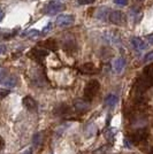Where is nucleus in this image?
Segmentation results:
<instances>
[{"mask_svg":"<svg viewBox=\"0 0 153 154\" xmlns=\"http://www.w3.org/2000/svg\"><path fill=\"white\" fill-rule=\"evenodd\" d=\"M99 90H100V83L96 79H91L84 88V98L89 101L92 100L98 94Z\"/></svg>","mask_w":153,"mask_h":154,"instance_id":"obj_1","label":"nucleus"},{"mask_svg":"<svg viewBox=\"0 0 153 154\" xmlns=\"http://www.w3.org/2000/svg\"><path fill=\"white\" fill-rule=\"evenodd\" d=\"M126 21H127V16L121 11H112L108 16V22L116 26H124Z\"/></svg>","mask_w":153,"mask_h":154,"instance_id":"obj_2","label":"nucleus"},{"mask_svg":"<svg viewBox=\"0 0 153 154\" xmlns=\"http://www.w3.org/2000/svg\"><path fill=\"white\" fill-rule=\"evenodd\" d=\"M64 9H66L64 4H62L61 1L54 0V1H50V2L46 5V7H45V13L48 14V15H53V14L64 12Z\"/></svg>","mask_w":153,"mask_h":154,"instance_id":"obj_3","label":"nucleus"},{"mask_svg":"<svg viewBox=\"0 0 153 154\" xmlns=\"http://www.w3.org/2000/svg\"><path fill=\"white\" fill-rule=\"evenodd\" d=\"M74 16L73 15H67V14H64V15H60L58 16L57 20H55V23H57L58 26H61V28H64V26H69L74 23Z\"/></svg>","mask_w":153,"mask_h":154,"instance_id":"obj_4","label":"nucleus"},{"mask_svg":"<svg viewBox=\"0 0 153 154\" xmlns=\"http://www.w3.org/2000/svg\"><path fill=\"white\" fill-rule=\"evenodd\" d=\"M131 45H133V47H134L138 53H140L142 51H144L147 46H148L146 44V42L143 40L142 38H139V37H134V38L131 39Z\"/></svg>","mask_w":153,"mask_h":154,"instance_id":"obj_5","label":"nucleus"},{"mask_svg":"<svg viewBox=\"0 0 153 154\" xmlns=\"http://www.w3.org/2000/svg\"><path fill=\"white\" fill-rule=\"evenodd\" d=\"M22 103H23V106H24L27 109H29V110H36V109H37V103H36V100L30 96L24 97V98L22 99Z\"/></svg>","mask_w":153,"mask_h":154,"instance_id":"obj_6","label":"nucleus"},{"mask_svg":"<svg viewBox=\"0 0 153 154\" xmlns=\"http://www.w3.org/2000/svg\"><path fill=\"white\" fill-rule=\"evenodd\" d=\"M126 67V60L123 58H117L114 60L113 62V70L116 72V74H121L123 69Z\"/></svg>","mask_w":153,"mask_h":154,"instance_id":"obj_7","label":"nucleus"},{"mask_svg":"<svg viewBox=\"0 0 153 154\" xmlns=\"http://www.w3.org/2000/svg\"><path fill=\"white\" fill-rule=\"evenodd\" d=\"M111 9L107 8V7H100L98 11H97V14H96V17L99 20H101V21H108V16L109 14H111Z\"/></svg>","mask_w":153,"mask_h":154,"instance_id":"obj_8","label":"nucleus"},{"mask_svg":"<svg viewBox=\"0 0 153 154\" xmlns=\"http://www.w3.org/2000/svg\"><path fill=\"white\" fill-rule=\"evenodd\" d=\"M74 108L77 113H85L89 109V103L85 100H76L74 103Z\"/></svg>","mask_w":153,"mask_h":154,"instance_id":"obj_9","label":"nucleus"},{"mask_svg":"<svg viewBox=\"0 0 153 154\" xmlns=\"http://www.w3.org/2000/svg\"><path fill=\"white\" fill-rule=\"evenodd\" d=\"M31 54L38 60H43L45 57L48 55V51L47 50H42V48H33L31 51Z\"/></svg>","mask_w":153,"mask_h":154,"instance_id":"obj_10","label":"nucleus"},{"mask_svg":"<svg viewBox=\"0 0 153 154\" xmlns=\"http://www.w3.org/2000/svg\"><path fill=\"white\" fill-rule=\"evenodd\" d=\"M81 70L84 74H96L97 72V68L96 66L91 62H88V63H84L82 67H81Z\"/></svg>","mask_w":153,"mask_h":154,"instance_id":"obj_11","label":"nucleus"},{"mask_svg":"<svg viewBox=\"0 0 153 154\" xmlns=\"http://www.w3.org/2000/svg\"><path fill=\"white\" fill-rule=\"evenodd\" d=\"M39 36H40V32L37 29H30V30H27L26 32L22 33V37H26L29 39H36Z\"/></svg>","mask_w":153,"mask_h":154,"instance_id":"obj_12","label":"nucleus"},{"mask_svg":"<svg viewBox=\"0 0 153 154\" xmlns=\"http://www.w3.org/2000/svg\"><path fill=\"white\" fill-rule=\"evenodd\" d=\"M119 101V98L115 94H108V96L105 98V105L107 107H114L115 105Z\"/></svg>","mask_w":153,"mask_h":154,"instance_id":"obj_13","label":"nucleus"},{"mask_svg":"<svg viewBox=\"0 0 153 154\" xmlns=\"http://www.w3.org/2000/svg\"><path fill=\"white\" fill-rule=\"evenodd\" d=\"M16 83H17V78L14 75H8V77L2 82V85H5L7 88H14Z\"/></svg>","mask_w":153,"mask_h":154,"instance_id":"obj_14","label":"nucleus"},{"mask_svg":"<svg viewBox=\"0 0 153 154\" xmlns=\"http://www.w3.org/2000/svg\"><path fill=\"white\" fill-rule=\"evenodd\" d=\"M43 45L45 46V48L48 51V50H51V51H57L58 50V44L57 42L54 40V39H47V40H45L44 43H43Z\"/></svg>","mask_w":153,"mask_h":154,"instance_id":"obj_15","label":"nucleus"},{"mask_svg":"<svg viewBox=\"0 0 153 154\" xmlns=\"http://www.w3.org/2000/svg\"><path fill=\"white\" fill-rule=\"evenodd\" d=\"M42 141H43V135L42 134H36L33 136V145L36 147H38L42 145Z\"/></svg>","mask_w":153,"mask_h":154,"instance_id":"obj_16","label":"nucleus"},{"mask_svg":"<svg viewBox=\"0 0 153 154\" xmlns=\"http://www.w3.org/2000/svg\"><path fill=\"white\" fill-rule=\"evenodd\" d=\"M8 77V72L4 67H0V84H2V82Z\"/></svg>","mask_w":153,"mask_h":154,"instance_id":"obj_17","label":"nucleus"},{"mask_svg":"<svg viewBox=\"0 0 153 154\" xmlns=\"http://www.w3.org/2000/svg\"><path fill=\"white\" fill-rule=\"evenodd\" d=\"M115 134H116V130L115 129H109L108 131H107V134H106V137H107V139H108V141H113V139H114L115 137Z\"/></svg>","mask_w":153,"mask_h":154,"instance_id":"obj_18","label":"nucleus"},{"mask_svg":"<svg viewBox=\"0 0 153 154\" xmlns=\"http://www.w3.org/2000/svg\"><path fill=\"white\" fill-rule=\"evenodd\" d=\"M130 15L134 17L135 21H138V20H137V15H140V9L137 8V7H133V8L130 9Z\"/></svg>","mask_w":153,"mask_h":154,"instance_id":"obj_19","label":"nucleus"},{"mask_svg":"<svg viewBox=\"0 0 153 154\" xmlns=\"http://www.w3.org/2000/svg\"><path fill=\"white\" fill-rule=\"evenodd\" d=\"M52 26H53V23H52V22H50V23H48V24H47V26L43 29V31L40 32V36H45V35H47V33L50 32V30L52 29Z\"/></svg>","mask_w":153,"mask_h":154,"instance_id":"obj_20","label":"nucleus"},{"mask_svg":"<svg viewBox=\"0 0 153 154\" xmlns=\"http://www.w3.org/2000/svg\"><path fill=\"white\" fill-rule=\"evenodd\" d=\"M11 93V91L7 90V89H0V99H4L6 98L8 94Z\"/></svg>","mask_w":153,"mask_h":154,"instance_id":"obj_21","label":"nucleus"},{"mask_svg":"<svg viewBox=\"0 0 153 154\" xmlns=\"http://www.w3.org/2000/svg\"><path fill=\"white\" fill-rule=\"evenodd\" d=\"M95 2V0H77V4L78 5H89Z\"/></svg>","mask_w":153,"mask_h":154,"instance_id":"obj_22","label":"nucleus"},{"mask_svg":"<svg viewBox=\"0 0 153 154\" xmlns=\"http://www.w3.org/2000/svg\"><path fill=\"white\" fill-rule=\"evenodd\" d=\"M153 60V51L150 52L148 54L145 55V58H144V62H150V61H152Z\"/></svg>","mask_w":153,"mask_h":154,"instance_id":"obj_23","label":"nucleus"},{"mask_svg":"<svg viewBox=\"0 0 153 154\" xmlns=\"http://www.w3.org/2000/svg\"><path fill=\"white\" fill-rule=\"evenodd\" d=\"M114 4L119 6H126L128 4V0H114Z\"/></svg>","mask_w":153,"mask_h":154,"instance_id":"obj_24","label":"nucleus"},{"mask_svg":"<svg viewBox=\"0 0 153 154\" xmlns=\"http://www.w3.org/2000/svg\"><path fill=\"white\" fill-rule=\"evenodd\" d=\"M146 44L148 46L153 45V36H147L146 37Z\"/></svg>","mask_w":153,"mask_h":154,"instance_id":"obj_25","label":"nucleus"},{"mask_svg":"<svg viewBox=\"0 0 153 154\" xmlns=\"http://www.w3.org/2000/svg\"><path fill=\"white\" fill-rule=\"evenodd\" d=\"M5 147V140H4V138L0 136V151H2Z\"/></svg>","mask_w":153,"mask_h":154,"instance_id":"obj_26","label":"nucleus"},{"mask_svg":"<svg viewBox=\"0 0 153 154\" xmlns=\"http://www.w3.org/2000/svg\"><path fill=\"white\" fill-rule=\"evenodd\" d=\"M6 45H2V44H0V54H2L4 52H6Z\"/></svg>","mask_w":153,"mask_h":154,"instance_id":"obj_27","label":"nucleus"},{"mask_svg":"<svg viewBox=\"0 0 153 154\" xmlns=\"http://www.w3.org/2000/svg\"><path fill=\"white\" fill-rule=\"evenodd\" d=\"M4 17H5V13H4V11L0 8V22L4 20Z\"/></svg>","mask_w":153,"mask_h":154,"instance_id":"obj_28","label":"nucleus"}]
</instances>
